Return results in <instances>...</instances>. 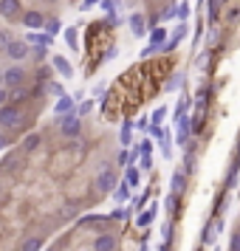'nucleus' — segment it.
Instances as JSON below:
<instances>
[{
	"label": "nucleus",
	"mask_w": 240,
	"mask_h": 251,
	"mask_svg": "<svg viewBox=\"0 0 240 251\" xmlns=\"http://www.w3.org/2000/svg\"><path fill=\"white\" fill-rule=\"evenodd\" d=\"M167 46V28H153L150 31V43H147V48H141V57H150L153 51H159V48H164Z\"/></svg>",
	"instance_id": "nucleus-1"
},
{
	"label": "nucleus",
	"mask_w": 240,
	"mask_h": 251,
	"mask_svg": "<svg viewBox=\"0 0 240 251\" xmlns=\"http://www.w3.org/2000/svg\"><path fill=\"white\" fill-rule=\"evenodd\" d=\"M0 125H3V127L23 125V113H20L17 107H12V104H6V107H0Z\"/></svg>",
	"instance_id": "nucleus-2"
},
{
	"label": "nucleus",
	"mask_w": 240,
	"mask_h": 251,
	"mask_svg": "<svg viewBox=\"0 0 240 251\" xmlns=\"http://www.w3.org/2000/svg\"><path fill=\"white\" fill-rule=\"evenodd\" d=\"M59 130H62V136H80V130H82V122H80V116L77 113H68V116H62V125H59Z\"/></svg>",
	"instance_id": "nucleus-3"
},
{
	"label": "nucleus",
	"mask_w": 240,
	"mask_h": 251,
	"mask_svg": "<svg viewBox=\"0 0 240 251\" xmlns=\"http://www.w3.org/2000/svg\"><path fill=\"white\" fill-rule=\"evenodd\" d=\"M116 183H119V178H116V172L107 167V170L99 172V178H96V189H99V192H110V189H116Z\"/></svg>",
	"instance_id": "nucleus-4"
},
{
	"label": "nucleus",
	"mask_w": 240,
	"mask_h": 251,
	"mask_svg": "<svg viewBox=\"0 0 240 251\" xmlns=\"http://www.w3.org/2000/svg\"><path fill=\"white\" fill-rule=\"evenodd\" d=\"M28 54L31 51H28V43L26 40H14L12 46L6 48V57H12V59H26Z\"/></svg>",
	"instance_id": "nucleus-5"
},
{
	"label": "nucleus",
	"mask_w": 240,
	"mask_h": 251,
	"mask_svg": "<svg viewBox=\"0 0 240 251\" xmlns=\"http://www.w3.org/2000/svg\"><path fill=\"white\" fill-rule=\"evenodd\" d=\"M119 249V240L113 234H99L93 240V251H116Z\"/></svg>",
	"instance_id": "nucleus-6"
},
{
	"label": "nucleus",
	"mask_w": 240,
	"mask_h": 251,
	"mask_svg": "<svg viewBox=\"0 0 240 251\" xmlns=\"http://www.w3.org/2000/svg\"><path fill=\"white\" fill-rule=\"evenodd\" d=\"M23 79H26L23 68H9V71H3V82H6L9 88H20V85H23Z\"/></svg>",
	"instance_id": "nucleus-7"
},
{
	"label": "nucleus",
	"mask_w": 240,
	"mask_h": 251,
	"mask_svg": "<svg viewBox=\"0 0 240 251\" xmlns=\"http://www.w3.org/2000/svg\"><path fill=\"white\" fill-rule=\"evenodd\" d=\"M130 31L133 37H144L147 34V20H144V14H130Z\"/></svg>",
	"instance_id": "nucleus-8"
},
{
	"label": "nucleus",
	"mask_w": 240,
	"mask_h": 251,
	"mask_svg": "<svg viewBox=\"0 0 240 251\" xmlns=\"http://www.w3.org/2000/svg\"><path fill=\"white\" fill-rule=\"evenodd\" d=\"M23 23L28 25L31 31H40V28L46 25V17H43L40 12H26V14H23Z\"/></svg>",
	"instance_id": "nucleus-9"
},
{
	"label": "nucleus",
	"mask_w": 240,
	"mask_h": 251,
	"mask_svg": "<svg viewBox=\"0 0 240 251\" xmlns=\"http://www.w3.org/2000/svg\"><path fill=\"white\" fill-rule=\"evenodd\" d=\"M189 127H192V119L189 116H181L178 119V144H184V147L189 141Z\"/></svg>",
	"instance_id": "nucleus-10"
},
{
	"label": "nucleus",
	"mask_w": 240,
	"mask_h": 251,
	"mask_svg": "<svg viewBox=\"0 0 240 251\" xmlns=\"http://www.w3.org/2000/svg\"><path fill=\"white\" fill-rule=\"evenodd\" d=\"M0 14L9 17V20L17 17V14H20V0H0Z\"/></svg>",
	"instance_id": "nucleus-11"
},
{
	"label": "nucleus",
	"mask_w": 240,
	"mask_h": 251,
	"mask_svg": "<svg viewBox=\"0 0 240 251\" xmlns=\"http://www.w3.org/2000/svg\"><path fill=\"white\" fill-rule=\"evenodd\" d=\"M51 65H54V71H59V76H65V79H68V76H74V68H71V62L65 57H54L51 59Z\"/></svg>",
	"instance_id": "nucleus-12"
},
{
	"label": "nucleus",
	"mask_w": 240,
	"mask_h": 251,
	"mask_svg": "<svg viewBox=\"0 0 240 251\" xmlns=\"http://www.w3.org/2000/svg\"><path fill=\"white\" fill-rule=\"evenodd\" d=\"M170 189H172V195H181L184 189H187V175H184V172H172Z\"/></svg>",
	"instance_id": "nucleus-13"
},
{
	"label": "nucleus",
	"mask_w": 240,
	"mask_h": 251,
	"mask_svg": "<svg viewBox=\"0 0 240 251\" xmlns=\"http://www.w3.org/2000/svg\"><path fill=\"white\" fill-rule=\"evenodd\" d=\"M26 43H28V46H31V43H34V46L46 48L48 43H51V37H48V34H37V31H31V34L26 37Z\"/></svg>",
	"instance_id": "nucleus-14"
},
{
	"label": "nucleus",
	"mask_w": 240,
	"mask_h": 251,
	"mask_svg": "<svg viewBox=\"0 0 240 251\" xmlns=\"http://www.w3.org/2000/svg\"><path fill=\"white\" fill-rule=\"evenodd\" d=\"M43 249V240L40 237H26L23 246H20V251H40Z\"/></svg>",
	"instance_id": "nucleus-15"
},
{
	"label": "nucleus",
	"mask_w": 240,
	"mask_h": 251,
	"mask_svg": "<svg viewBox=\"0 0 240 251\" xmlns=\"http://www.w3.org/2000/svg\"><path fill=\"white\" fill-rule=\"evenodd\" d=\"M71 107H74V99H71V96H59V102H57V113L68 116V113H71Z\"/></svg>",
	"instance_id": "nucleus-16"
},
{
	"label": "nucleus",
	"mask_w": 240,
	"mask_h": 251,
	"mask_svg": "<svg viewBox=\"0 0 240 251\" xmlns=\"http://www.w3.org/2000/svg\"><path fill=\"white\" fill-rule=\"evenodd\" d=\"M161 152H164V158L170 161V155H172V136H170V133H164V136H161Z\"/></svg>",
	"instance_id": "nucleus-17"
},
{
	"label": "nucleus",
	"mask_w": 240,
	"mask_h": 251,
	"mask_svg": "<svg viewBox=\"0 0 240 251\" xmlns=\"http://www.w3.org/2000/svg\"><path fill=\"white\" fill-rule=\"evenodd\" d=\"M217 9H220V0H209V6H206V20L209 23L217 20Z\"/></svg>",
	"instance_id": "nucleus-18"
},
{
	"label": "nucleus",
	"mask_w": 240,
	"mask_h": 251,
	"mask_svg": "<svg viewBox=\"0 0 240 251\" xmlns=\"http://www.w3.org/2000/svg\"><path fill=\"white\" fill-rule=\"evenodd\" d=\"M167 119V107H156L153 110V116H150V125H156V127H161V122Z\"/></svg>",
	"instance_id": "nucleus-19"
},
{
	"label": "nucleus",
	"mask_w": 240,
	"mask_h": 251,
	"mask_svg": "<svg viewBox=\"0 0 240 251\" xmlns=\"http://www.w3.org/2000/svg\"><path fill=\"white\" fill-rule=\"evenodd\" d=\"M130 136H133V122H125V125H122V130H119L122 144H130Z\"/></svg>",
	"instance_id": "nucleus-20"
},
{
	"label": "nucleus",
	"mask_w": 240,
	"mask_h": 251,
	"mask_svg": "<svg viewBox=\"0 0 240 251\" xmlns=\"http://www.w3.org/2000/svg\"><path fill=\"white\" fill-rule=\"evenodd\" d=\"M37 147H40V136H37V133L26 136V141H23V150H26V152H31V150H37Z\"/></svg>",
	"instance_id": "nucleus-21"
},
{
	"label": "nucleus",
	"mask_w": 240,
	"mask_h": 251,
	"mask_svg": "<svg viewBox=\"0 0 240 251\" xmlns=\"http://www.w3.org/2000/svg\"><path fill=\"white\" fill-rule=\"evenodd\" d=\"M125 183L127 186H138V172L133 170V167H127L125 170Z\"/></svg>",
	"instance_id": "nucleus-22"
},
{
	"label": "nucleus",
	"mask_w": 240,
	"mask_h": 251,
	"mask_svg": "<svg viewBox=\"0 0 240 251\" xmlns=\"http://www.w3.org/2000/svg\"><path fill=\"white\" fill-rule=\"evenodd\" d=\"M116 201H119V203H125L127 198H130V186H127V183H122V186H116Z\"/></svg>",
	"instance_id": "nucleus-23"
},
{
	"label": "nucleus",
	"mask_w": 240,
	"mask_h": 251,
	"mask_svg": "<svg viewBox=\"0 0 240 251\" xmlns=\"http://www.w3.org/2000/svg\"><path fill=\"white\" fill-rule=\"evenodd\" d=\"M57 31H62L59 20H46V34L48 37H57Z\"/></svg>",
	"instance_id": "nucleus-24"
},
{
	"label": "nucleus",
	"mask_w": 240,
	"mask_h": 251,
	"mask_svg": "<svg viewBox=\"0 0 240 251\" xmlns=\"http://www.w3.org/2000/svg\"><path fill=\"white\" fill-rule=\"evenodd\" d=\"M153 217H156V209H147L144 215H138V226H150V223H153Z\"/></svg>",
	"instance_id": "nucleus-25"
},
{
	"label": "nucleus",
	"mask_w": 240,
	"mask_h": 251,
	"mask_svg": "<svg viewBox=\"0 0 240 251\" xmlns=\"http://www.w3.org/2000/svg\"><path fill=\"white\" fill-rule=\"evenodd\" d=\"M12 43H14L12 31H0V48H3V51H6V48L12 46Z\"/></svg>",
	"instance_id": "nucleus-26"
},
{
	"label": "nucleus",
	"mask_w": 240,
	"mask_h": 251,
	"mask_svg": "<svg viewBox=\"0 0 240 251\" xmlns=\"http://www.w3.org/2000/svg\"><path fill=\"white\" fill-rule=\"evenodd\" d=\"M65 43L77 51V46H80V43H77V28H68V31H65Z\"/></svg>",
	"instance_id": "nucleus-27"
},
{
	"label": "nucleus",
	"mask_w": 240,
	"mask_h": 251,
	"mask_svg": "<svg viewBox=\"0 0 240 251\" xmlns=\"http://www.w3.org/2000/svg\"><path fill=\"white\" fill-rule=\"evenodd\" d=\"M215 228H217V226H212V223L206 226V231H204V243H215V237H217V234H215Z\"/></svg>",
	"instance_id": "nucleus-28"
},
{
	"label": "nucleus",
	"mask_w": 240,
	"mask_h": 251,
	"mask_svg": "<svg viewBox=\"0 0 240 251\" xmlns=\"http://www.w3.org/2000/svg\"><path fill=\"white\" fill-rule=\"evenodd\" d=\"M102 9L110 14V17H116V3H113V0H102Z\"/></svg>",
	"instance_id": "nucleus-29"
},
{
	"label": "nucleus",
	"mask_w": 240,
	"mask_h": 251,
	"mask_svg": "<svg viewBox=\"0 0 240 251\" xmlns=\"http://www.w3.org/2000/svg\"><path fill=\"white\" fill-rule=\"evenodd\" d=\"M138 152H141V155H150V152H153V141L144 138V141H141V147H138Z\"/></svg>",
	"instance_id": "nucleus-30"
},
{
	"label": "nucleus",
	"mask_w": 240,
	"mask_h": 251,
	"mask_svg": "<svg viewBox=\"0 0 240 251\" xmlns=\"http://www.w3.org/2000/svg\"><path fill=\"white\" fill-rule=\"evenodd\" d=\"M167 209L178 215V195H172V198H167Z\"/></svg>",
	"instance_id": "nucleus-31"
},
{
	"label": "nucleus",
	"mask_w": 240,
	"mask_h": 251,
	"mask_svg": "<svg viewBox=\"0 0 240 251\" xmlns=\"http://www.w3.org/2000/svg\"><path fill=\"white\" fill-rule=\"evenodd\" d=\"M178 17H181V20L189 17V3H178Z\"/></svg>",
	"instance_id": "nucleus-32"
},
{
	"label": "nucleus",
	"mask_w": 240,
	"mask_h": 251,
	"mask_svg": "<svg viewBox=\"0 0 240 251\" xmlns=\"http://www.w3.org/2000/svg\"><path fill=\"white\" fill-rule=\"evenodd\" d=\"M48 91L54 93V96H65V91H62V85H57V82H51V85H48Z\"/></svg>",
	"instance_id": "nucleus-33"
},
{
	"label": "nucleus",
	"mask_w": 240,
	"mask_h": 251,
	"mask_svg": "<svg viewBox=\"0 0 240 251\" xmlns=\"http://www.w3.org/2000/svg\"><path fill=\"white\" fill-rule=\"evenodd\" d=\"M181 82H184V76L178 74V76H175L172 82H167V88H170V91H175V88H181Z\"/></svg>",
	"instance_id": "nucleus-34"
},
{
	"label": "nucleus",
	"mask_w": 240,
	"mask_h": 251,
	"mask_svg": "<svg viewBox=\"0 0 240 251\" xmlns=\"http://www.w3.org/2000/svg\"><path fill=\"white\" fill-rule=\"evenodd\" d=\"M9 99H12V93H6L3 88H0V107H6V102H9Z\"/></svg>",
	"instance_id": "nucleus-35"
},
{
	"label": "nucleus",
	"mask_w": 240,
	"mask_h": 251,
	"mask_svg": "<svg viewBox=\"0 0 240 251\" xmlns=\"http://www.w3.org/2000/svg\"><path fill=\"white\" fill-rule=\"evenodd\" d=\"M153 167V158L150 155H141V170H150Z\"/></svg>",
	"instance_id": "nucleus-36"
},
{
	"label": "nucleus",
	"mask_w": 240,
	"mask_h": 251,
	"mask_svg": "<svg viewBox=\"0 0 240 251\" xmlns=\"http://www.w3.org/2000/svg\"><path fill=\"white\" fill-rule=\"evenodd\" d=\"M232 251H240V231L232 237Z\"/></svg>",
	"instance_id": "nucleus-37"
},
{
	"label": "nucleus",
	"mask_w": 240,
	"mask_h": 251,
	"mask_svg": "<svg viewBox=\"0 0 240 251\" xmlns=\"http://www.w3.org/2000/svg\"><path fill=\"white\" fill-rule=\"evenodd\" d=\"M43 57H46V48L37 46V48H34V59H43Z\"/></svg>",
	"instance_id": "nucleus-38"
},
{
	"label": "nucleus",
	"mask_w": 240,
	"mask_h": 251,
	"mask_svg": "<svg viewBox=\"0 0 240 251\" xmlns=\"http://www.w3.org/2000/svg\"><path fill=\"white\" fill-rule=\"evenodd\" d=\"M91 107H93L91 102H85V104H82V107H80V116H85V113H88V110H91Z\"/></svg>",
	"instance_id": "nucleus-39"
},
{
	"label": "nucleus",
	"mask_w": 240,
	"mask_h": 251,
	"mask_svg": "<svg viewBox=\"0 0 240 251\" xmlns=\"http://www.w3.org/2000/svg\"><path fill=\"white\" fill-rule=\"evenodd\" d=\"M93 3H102V0H85V6H82V9H91Z\"/></svg>",
	"instance_id": "nucleus-40"
},
{
	"label": "nucleus",
	"mask_w": 240,
	"mask_h": 251,
	"mask_svg": "<svg viewBox=\"0 0 240 251\" xmlns=\"http://www.w3.org/2000/svg\"><path fill=\"white\" fill-rule=\"evenodd\" d=\"M6 144H9V138H6V136H0V150L6 147Z\"/></svg>",
	"instance_id": "nucleus-41"
},
{
	"label": "nucleus",
	"mask_w": 240,
	"mask_h": 251,
	"mask_svg": "<svg viewBox=\"0 0 240 251\" xmlns=\"http://www.w3.org/2000/svg\"><path fill=\"white\" fill-rule=\"evenodd\" d=\"M48 3H57V0H48Z\"/></svg>",
	"instance_id": "nucleus-42"
},
{
	"label": "nucleus",
	"mask_w": 240,
	"mask_h": 251,
	"mask_svg": "<svg viewBox=\"0 0 240 251\" xmlns=\"http://www.w3.org/2000/svg\"><path fill=\"white\" fill-rule=\"evenodd\" d=\"M0 82H3V74H0Z\"/></svg>",
	"instance_id": "nucleus-43"
},
{
	"label": "nucleus",
	"mask_w": 240,
	"mask_h": 251,
	"mask_svg": "<svg viewBox=\"0 0 240 251\" xmlns=\"http://www.w3.org/2000/svg\"><path fill=\"white\" fill-rule=\"evenodd\" d=\"M48 251H57V249H48Z\"/></svg>",
	"instance_id": "nucleus-44"
}]
</instances>
